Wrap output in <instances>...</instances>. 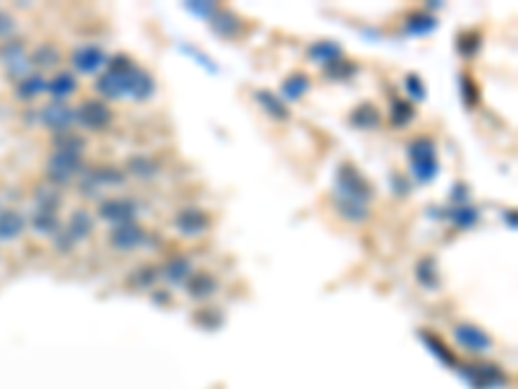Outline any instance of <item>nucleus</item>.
Listing matches in <instances>:
<instances>
[{"label": "nucleus", "instance_id": "1", "mask_svg": "<svg viewBox=\"0 0 518 389\" xmlns=\"http://www.w3.org/2000/svg\"><path fill=\"white\" fill-rule=\"evenodd\" d=\"M137 71H140V68H135V63H132L130 57L119 54V57L112 60L109 71L96 81V89H99L104 96H109V99H119V96H125V94L132 91V81H135Z\"/></svg>", "mask_w": 518, "mask_h": 389}, {"label": "nucleus", "instance_id": "2", "mask_svg": "<svg viewBox=\"0 0 518 389\" xmlns=\"http://www.w3.org/2000/svg\"><path fill=\"white\" fill-rule=\"evenodd\" d=\"M407 156L412 161V169H415V177L420 182H430L438 174V159H436V145L427 138H418L412 140L407 148Z\"/></svg>", "mask_w": 518, "mask_h": 389}, {"label": "nucleus", "instance_id": "3", "mask_svg": "<svg viewBox=\"0 0 518 389\" xmlns=\"http://www.w3.org/2000/svg\"><path fill=\"white\" fill-rule=\"evenodd\" d=\"M337 190L342 192V200H355V203H363L373 195L371 184L358 174L353 163H342L340 172H337Z\"/></svg>", "mask_w": 518, "mask_h": 389}, {"label": "nucleus", "instance_id": "4", "mask_svg": "<svg viewBox=\"0 0 518 389\" xmlns=\"http://www.w3.org/2000/svg\"><path fill=\"white\" fill-rule=\"evenodd\" d=\"M81 172V154H70V151H55L49 159V179L63 184L70 182L75 174Z\"/></svg>", "mask_w": 518, "mask_h": 389}, {"label": "nucleus", "instance_id": "5", "mask_svg": "<svg viewBox=\"0 0 518 389\" xmlns=\"http://www.w3.org/2000/svg\"><path fill=\"white\" fill-rule=\"evenodd\" d=\"M75 119L89 130H104L112 122V109L104 101H83L75 112Z\"/></svg>", "mask_w": 518, "mask_h": 389}, {"label": "nucleus", "instance_id": "6", "mask_svg": "<svg viewBox=\"0 0 518 389\" xmlns=\"http://www.w3.org/2000/svg\"><path fill=\"white\" fill-rule=\"evenodd\" d=\"M464 376L472 381L477 389L500 387V384L505 381V374L500 372L498 366H492V363H474V366H466V369H464Z\"/></svg>", "mask_w": 518, "mask_h": 389}, {"label": "nucleus", "instance_id": "7", "mask_svg": "<svg viewBox=\"0 0 518 389\" xmlns=\"http://www.w3.org/2000/svg\"><path fill=\"white\" fill-rule=\"evenodd\" d=\"M135 203L132 200H104L99 205V216L104 221H114V223H132L135 218Z\"/></svg>", "mask_w": 518, "mask_h": 389}, {"label": "nucleus", "instance_id": "8", "mask_svg": "<svg viewBox=\"0 0 518 389\" xmlns=\"http://www.w3.org/2000/svg\"><path fill=\"white\" fill-rule=\"evenodd\" d=\"M454 335L466 351H474V353H482V351H490L492 348L490 335H485L480 327H474V325H459L454 330Z\"/></svg>", "mask_w": 518, "mask_h": 389}, {"label": "nucleus", "instance_id": "9", "mask_svg": "<svg viewBox=\"0 0 518 389\" xmlns=\"http://www.w3.org/2000/svg\"><path fill=\"white\" fill-rule=\"evenodd\" d=\"M174 223H176V228H179L182 234L195 236V234H202V231L210 226V216L200 208H184L182 213L176 216Z\"/></svg>", "mask_w": 518, "mask_h": 389}, {"label": "nucleus", "instance_id": "10", "mask_svg": "<svg viewBox=\"0 0 518 389\" xmlns=\"http://www.w3.org/2000/svg\"><path fill=\"white\" fill-rule=\"evenodd\" d=\"M73 119H75V112L70 107H65V104H47V107L42 109V122H45L49 130H55V133H68V127H70Z\"/></svg>", "mask_w": 518, "mask_h": 389}, {"label": "nucleus", "instance_id": "11", "mask_svg": "<svg viewBox=\"0 0 518 389\" xmlns=\"http://www.w3.org/2000/svg\"><path fill=\"white\" fill-rule=\"evenodd\" d=\"M122 182H125V174L122 172L112 169V166H99V169H93V172L86 174L83 192L91 195V192H96V187H101V184H122Z\"/></svg>", "mask_w": 518, "mask_h": 389}, {"label": "nucleus", "instance_id": "12", "mask_svg": "<svg viewBox=\"0 0 518 389\" xmlns=\"http://www.w3.org/2000/svg\"><path fill=\"white\" fill-rule=\"evenodd\" d=\"M143 239H146V231L137 223H122L112 231V244L117 249H132V247L143 244Z\"/></svg>", "mask_w": 518, "mask_h": 389}, {"label": "nucleus", "instance_id": "13", "mask_svg": "<svg viewBox=\"0 0 518 389\" xmlns=\"http://www.w3.org/2000/svg\"><path fill=\"white\" fill-rule=\"evenodd\" d=\"M101 63H104V52H101V47L89 45V47H81V50H75L73 52V65L81 73H93Z\"/></svg>", "mask_w": 518, "mask_h": 389}, {"label": "nucleus", "instance_id": "14", "mask_svg": "<svg viewBox=\"0 0 518 389\" xmlns=\"http://www.w3.org/2000/svg\"><path fill=\"white\" fill-rule=\"evenodd\" d=\"M187 291H190L192 299H208L218 291V283L210 272H195L190 281H187Z\"/></svg>", "mask_w": 518, "mask_h": 389}, {"label": "nucleus", "instance_id": "15", "mask_svg": "<svg viewBox=\"0 0 518 389\" xmlns=\"http://www.w3.org/2000/svg\"><path fill=\"white\" fill-rule=\"evenodd\" d=\"M0 57H3V63H6V68H8V73H26V54H24V47H21V42H8V45L0 50Z\"/></svg>", "mask_w": 518, "mask_h": 389}, {"label": "nucleus", "instance_id": "16", "mask_svg": "<svg viewBox=\"0 0 518 389\" xmlns=\"http://www.w3.org/2000/svg\"><path fill=\"white\" fill-rule=\"evenodd\" d=\"M350 122L355 127H360V130H376L381 125V112L373 107L371 101H365L360 107H355V112L350 115Z\"/></svg>", "mask_w": 518, "mask_h": 389}, {"label": "nucleus", "instance_id": "17", "mask_svg": "<svg viewBox=\"0 0 518 389\" xmlns=\"http://www.w3.org/2000/svg\"><path fill=\"white\" fill-rule=\"evenodd\" d=\"M24 231V216L19 210H3L0 213V242H10Z\"/></svg>", "mask_w": 518, "mask_h": 389}, {"label": "nucleus", "instance_id": "18", "mask_svg": "<svg viewBox=\"0 0 518 389\" xmlns=\"http://www.w3.org/2000/svg\"><path fill=\"white\" fill-rule=\"evenodd\" d=\"M93 231V218L89 216V210H75L73 218H70V223H68V236H70V242H78V239H86V236Z\"/></svg>", "mask_w": 518, "mask_h": 389}, {"label": "nucleus", "instance_id": "19", "mask_svg": "<svg viewBox=\"0 0 518 389\" xmlns=\"http://www.w3.org/2000/svg\"><path fill=\"white\" fill-rule=\"evenodd\" d=\"M190 272H192V263L187 257H172L164 267V275L172 283H184L190 278Z\"/></svg>", "mask_w": 518, "mask_h": 389}, {"label": "nucleus", "instance_id": "20", "mask_svg": "<svg viewBox=\"0 0 518 389\" xmlns=\"http://www.w3.org/2000/svg\"><path fill=\"white\" fill-rule=\"evenodd\" d=\"M238 16H234L231 10H218L215 16H213V31L220 36H234L238 31Z\"/></svg>", "mask_w": 518, "mask_h": 389}, {"label": "nucleus", "instance_id": "21", "mask_svg": "<svg viewBox=\"0 0 518 389\" xmlns=\"http://www.w3.org/2000/svg\"><path fill=\"white\" fill-rule=\"evenodd\" d=\"M418 281L422 283L425 288H438L441 278H438V267L433 257H425V260H420L418 263Z\"/></svg>", "mask_w": 518, "mask_h": 389}, {"label": "nucleus", "instance_id": "22", "mask_svg": "<svg viewBox=\"0 0 518 389\" xmlns=\"http://www.w3.org/2000/svg\"><path fill=\"white\" fill-rule=\"evenodd\" d=\"M306 91H309V78H306L303 73H293V75H288V78L282 81V94H285L288 99H298Z\"/></svg>", "mask_w": 518, "mask_h": 389}, {"label": "nucleus", "instance_id": "23", "mask_svg": "<svg viewBox=\"0 0 518 389\" xmlns=\"http://www.w3.org/2000/svg\"><path fill=\"white\" fill-rule=\"evenodd\" d=\"M257 101L262 104L273 117H280V119H288V107L282 104L277 96H275L273 91H257Z\"/></svg>", "mask_w": 518, "mask_h": 389}, {"label": "nucleus", "instance_id": "24", "mask_svg": "<svg viewBox=\"0 0 518 389\" xmlns=\"http://www.w3.org/2000/svg\"><path fill=\"white\" fill-rule=\"evenodd\" d=\"M422 343L433 351V353L438 355V361H443V363H448V366H454L456 363V358H454V353L448 351V345L441 340V337H436L433 332H422Z\"/></svg>", "mask_w": 518, "mask_h": 389}, {"label": "nucleus", "instance_id": "25", "mask_svg": "<svg viewBox=\"0 0 518 389\" xmlns=\"http://www.w3.org/2000/svg\"><path fill=\"white\" fill-rule=\"evenodd\" d=\"M412 117H415V107H412L409 101L397 99L394 104H391L389 119H391V125H394V127H404Z\"/></svg>", "mask_w": 518, "mask_h": 389}, {"label": "nucleus", "instance_id": "26", "mask_svg": "<svg viewBox=\"0 0 518 389\" xmlns=\"http://www.w3.org/2000/svg\"><path fill=\"white\" fill-rule=\"evenodd\" d=\"M309 57L321 60V63L327 65L340 57V45H335V42H317V45L309 47Z\"/></svg>", "mask_w": 518, "mask_h": 389}, {"label": "nucleus", "instance_id": "27", "mask_svg": "<svg viewBox=\"0 0 518 389\" xmlns=\"http://www.w3.org/2000/svg\"><path fill=\"white\" fill-rule=\"evenodd\" d=\"M47 89L52 91V96H68V94H73L75 91V78L73 73H60V75H55L52 81L47 83Z\"/></svg>", "mask_w": 518, "mask_h": 389}, {"label": "nucleus", "instance_id": "28", "mask_svg": "<svg viewBox=\"0 0 518 389\" xmlns=\"http://www.w3.org/2000/svg\"><path fill=\"white\" fill-rule=\"evenodd\" d=\"M324 73H327L329 78H353L355 73H358V65L350 63V60L337 57V60H332V63L324 65Z\"/></svg>", "mask_w": 518, "mask_h": 389}, {"label": "nucleus", "instance_id": "29", "mask_svg": "<svg viewBox=\"0 0 518 389\" xmlns=\"http://www.w3.org/2000/svg\"><path fill=\"white\" fill-rule=\"evenodd\" d=\"M404 27H407V31H412V34H425V31H433V29H436V18L427 16V13H409Z\"/></svg>", "mask_w": 518, "mask_h": 389}, {"label": "nucleus", "instance_id": "30", "mask_svg": "<svg viewBox=\"0 0 518 389\" xmlns=\"http://www.w3.org/2000/svg\"><path fill=\"white\" fill-rule=\"evenodd\" d=\"M31 223L37 228L39 234H57V218H55V210H37Z\"/></svg>", "mask_w": 518, "mask_h": 389}, {"label": "nucleus", "instance_id": "31", "mask_svg": "<svg viewBox=\"0 0 518 389\" xmlns=\"http://www.w3.org/2000/svg\"><path fill=\"white\" fill-rule=\"evenodd\" d=\"M31 63L39 65V68H49V65L60 63V52H57L52 45H42L31 52Z\"/></svg>", "mask_w": 518, "mask_h": 389}, {"label": "nucleus", "instance_id": "32", "mask_svg": "<svg viewBox=\"0 0 518 389\" xmlns=\"http://www.w3.org/2000/svg\"><path fill=\"white\" fill-rule=\"evenodd\" d=\"M153 89H155L153 78H151L148 73L137 71L135 81H132V91H130V96H135V99H148V96L153 94Z\"/></svg>", "mask_w": 518, "mask_h": 389}, {"label": "nucleus", "instance_id": "33", "mask_svg": "<svg viewBox=\"0 0 518 389\" xmlns=\"http://www.w3.org/2000/svg\"><path fill=\"white\" fill-rule=\"evenodd\" d=\"M448 218H451V221H454L459 228H466V226H474V221H477V210L469 208V205L451 208V210H448Z\"/></svg>", "mask_w": 518, "mask_h": 389}, {"label": "nucleus", "instance_id": "34", "mask_svg": "<svg viewBox=\"0 0 518 389\" xmlns=\"http://www.w3.org/2000/svg\"><path fill=\"white\" fill-rule=\"evenodd\" d=\"M480 45H482V34L480 31H466V34L459 36V52L472 57V54L480 52Z\"/></svg>", "mask_w": 518, "mask_h": 389}, {"label": "nucleus", "instance_id": "35", "mask_svg": "<svg viewBox=\"0 0 518 389\" xmlns=\"http://www.w3.org/2000/svg\"><path fill=\"white\" fill-rule=\"evenodd\" d=\"M337 208H340V213L345 218H350V221H363V218H368L365 205L363 203H355V200H342V203H337Z\"/></svg>", "mask_w": 518, "mask_h": 389}, {"label": "nucleus", "instance_id": "36", "mask_svg": "<svg viewBox=\"0 0 518 389\" xmlns=\"http://www.w3.org/2000/svg\"><path fill=\"white\" fill-rule=\"evenodd\" d=\"M57 151H70V154H81V148L86 143H83V138L78 135H70V133H60L55 140Z\"/></svg>", "mask_w": 518, "mask_h": 389}, {"label": "nucleus", "instance_id": "37", "mask_svg": "<svg viewBox=\"0 0 518 389\" xmlns=\"http://www.w3.org/2000/svg\"><path fill=\"white\" fill-rule=\"evenodd\" d=\"M47 83L39 78V75H31V78H26V81L19 86V96H24V99H29V96H37L39 91H45Z\"/></svg>", "mask_w": 518, "mask_h": 389}, {"label": "nucleus", "instance_id": "38", "mask_svg": "<svg viewBox=\"0 0 518 389\" xmlns=\"http://www.w3.org/2000/svg\"><path fill=\"white\" fill-rule=\"evenodd\" d=\"M37 203H39V210H55L57 203H60V195H57V190L39 187V190H37Z\"/></svg>", "mask_w": 518, "mask_h": 389}, {"label": "nucleus", "instance_id": "39", "mask_svg": "<svg viewBox=\"0 0 518 389\" xmlns=\"http://www.w3.org/2000/svg\"><path fill=\"white\" fill-rule=\"evenodd\" d=\"M462 94H464L466 107H477V101H480V91H477V86H474V81L469 78V75H464L462 78Z\"/></svg>", "mask_w": 518, "mask_h": 389}, {"label": "nucleus", "instance_id": "40", "mask_svg": "<svg viewBox=\"0 0 518 389\" xmlns=\"http://www.w3.org/2000/svg\"><path fill=\"white\" fill-rule=\"evenodd\" d=\"M130 166H132V172L140 174V177H153L155 174V163L148 161V159H130Z\"/></svg>", "mask_w": 518, "mask_h": 389}, {"label": "nucleus", "instance_id": "41", "mask_svg": "<svg viewBox=\"0 0 518 389\" xmlns=\"http://www.w3.org/2000/svg\"><path fill=\"white\" fill-rule=\"evenodd\" d=\"M220 311H197V325H202V327H218L220 325V317H218Z\"/></svg>", "mask_w": 518, "mask_h": 389}, {"label": "nucleus", "instance_id": "42", "mask_svg": "<svg viewBox=\"0 0 518 389\" xmlns=\"http://www.w3.org/2000/svg\"><path fill=\"white\" fill-rule=\"evenodd\" d=\"M407 89L415 99H422V96H425V89H422V83H420V78L415 75V73H409L407 75Z\"/></svg>", "mask_w": 518, "mask_h": 389}, {"label": "nucleus", "instance_id": "43", "mask_svg": "<svg viewBox=\"0 0 518 389\" xmlns=\"http://www.w3.org/2000/svg\"><path fill=\"white\" fill-rule=\"evenodd\" d=\"M155 275H158V272H155L153 267H143V270H140L135 278H132V283H137V286H148V283L153 281Z\"/></svg>", "mask_w": 518, "mask_h": 389}, {"label": "nucleus", "instance_id": "44", "mask_svg": "<svg viewBox=\"0 0 518 389\" xmlns=\"http://www.w3.org/2000/svg\"><path fill=\"white\" fill-rule=\"evenodd\" d=\"M10 29H13V18H10L8 13H3V10H0V36L10 34Z\"/></svg>", "mask_w": 518, "mask_h": 389}, {"label": "nucleus", "instance_id": "45", "mask_svg": "<svg viewBox=\"0 0 518 389\" xmlns=\"http://www.w3.org/2000/svg\"><path fill=\"white\" fill-rule=\"evenodd\" d=\"M190 8L195 10V13H202V16H208V13H213V10H215V6H210V3H208V6H190Z\"/></svg>", "mask_w": 518, "mask_h": 389}, {"label": "nucleus", "instance_id": "46", "mask_svg": "<svg viewBox=\"0 0 518 389\" xmlns=\"http://www.w3.org/2000/svg\"><path fill=\"white\" fill-rule=\"evenodd\" d=\"M394 184H397V192H399V195H407V190H409V184H407V182L402 184V182H399V177H394Z\"/></svg>", "mask_w": 518, "mask_h": 389}]
</instances>
